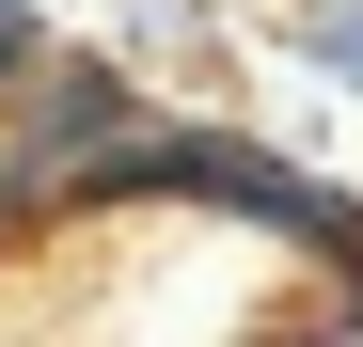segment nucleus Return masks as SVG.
<instances>
[{"label":"nucleus","mask_w":363,"mask_h":347,"mask_svg":"<svg viewBox=\"0 0 363 347\" xmlns=\"http://www.w3.org/2000/svg\"><path fill=\"white\" fill-rule=\"evenodd\" d=\"M269 47H284L332 110H363V0H269Z\"/></svg>","instance_id":"obj_1"},{"label":"nucleus","mask_w":363,"mask_h":347,"mask_svg":"<svg viewBox=\"0 0 363 347\" xmlns=\"http://www.w3.org/2000/svg\"><path fill=\"white\" fill-rule=\"evenodd\" d=\"M95 32H111V64H190V47H221L237 32V0H95Z\"/></svg>","instance_id":"obj_2"},{"label":"nucleus","mask_w":363,"mask_h":347,"mask_svg":"<svg viewBox=\"0 0 363 347\" xmlns=\"http://www.w3.org/2000/svg\"><path fill=\"white\" fill-rule=\"evenodd\" d=\"M48 47H64V32H48V0H0V95H16V79L48 64Z\"/></svg>","instance_id":"obj_3"},{"label":"nucleus","mask_w":363,"mask_h":347,"mask_svg":"<svg viewBox=\"0 0 363 347\" xmlns=\"http://www.w3.org/2000/svg\"><path fill=\"white\" fill-rule=\"evenodd\" d=\"M332 316H347V347H363V253H347V268H332Z\"/></svg>","instance_id":"obj_4"}]
</instances>
